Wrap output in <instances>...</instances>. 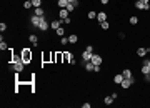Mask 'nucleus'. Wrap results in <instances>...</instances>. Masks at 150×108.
<instances>
[{
	"label": "nucleus",
	"instance_id": "obj_19",
	"mask_svg": "<svg viewBox=\"0 0 150 108\" xmlns=\"http://www.w3.org/2000/svg\"><path fill=\"white\" fill-rule=\"evenodd\" d=\"M67 3H68L67 0H58V7H60V9H65V7H67Z\"/></svg>",
	"mask_w": 150,
	"mask_h": 108
},
{
	"label": "nucleus",
	"instance_id": "obj_12",
	"mask_svg": "<svg viewBox=\"0 0 150 108\" xmlns=\"http://www.w3.org/2000/svg\"><path fill=\"white\" fill-rule=\"evenodd\" d=\"M97 20H98L100 23H102V22H105V20H107V13H105V12H100V13H97Z\"/></svg>",
	"mask_w": 150,
	"mask_h": 108
},
{
	"label": "nucleus",
	"instance_id": "obj_29",
	"mask_svg": "<svg viewBox=\"0 0 150 108\" xmlns=\"http://www.w3.org/2000/svg\"><path fill=\"white\" fill-rule=\"evenodd\" d=\"M60 42H62V45H67V43H68V38H67V37H62Z\"/></svg>",
	"mask_w": 150,
	"mask_h": 108
},
{
	"label": "nucleus",
	"instance_id": "obj_17",
	"mask_svg": "<svg viewBox=\"0 0 150 108\" xmlns=\"http://www.w3.org/2000/svg\"><path fill=\"white\" fill-rule=\"evenodd\" d=\"M103 103H105V105H112V103H113V98H112V95H110V97H105V100H103Z\"/></svg>",
	"mask_w": 150,
	"mask_h": 108
},
{
	"label": "nucleus",
	"instance_id": "obj_15",
	"mask_svg": "<svg viewBox=\"0 0 150 108\" xmlns=\"http://www.w3.org/2000/svg\"><path fill=\"white\" fill-rule=\"evenodd\" d=\"M33 13H35V15H38V17H43V15H45V13H43V10L40 9V7H35Z\"/></svg>",
	"mask_w": 150,
	"mask_h": 108
},
{
	"label": "nucleus",
	"instance_id": "obj_13",
	"mask_svg": "<svg viewBox=\"0 0 150 108\" xmlns=\"http://www.w3.org/2000/svg\"><path fill=\"white\" fill-rule=\"evenodd\" d=\"M147 53H149L147 48H139V50H137V55H139V57H145Z\"/></svg>",
	"mask_w": 150,
	"mask_h": 108
},
{
	"label": "nucleus",
	"instance_id": "obj_4",
	"mask_svg": "<svg viewBox=\"0 0 150 108\" xmlns=\"http://www.w3.org/2000/svg\"><path fill=\"white\" fill-rule=\"evenodd\" d=\"M40 18H42V17H38V15H35V13H33V15L30 17V23H32L33 27H38V23H40Z\"/></svg>",
	"mask_w": 150,
	"mask_h": 108
},
{
	"label": "nucleus",
	"instance_id": "obj_35",
	"mask_svg": "<svg viewBox=\"0 0 150 108\" xmlns=\"http://www.w3.org/2000/svg\"><path fill=\"white\" fill-rule=\"evenodd\" d=\"M100 2H102L103 5H107V3H108V0H100Z\"/></svg>",
	"mask_w": 150,
	"mask_h": 108
},
{
	"label": "nucleus",
	"instance_id": "obj_36",
	"mask_svg": "<svg viewBox=\"0 0 150 108\" xmlns=\"http://www.w3.org/2000/svg\"><path fill=\"white\" fill-rule=\"evenodd\" d=\"M142 2H143V3H149V2H150V0H142Z\"/></svg>",
	"mask_w": 150,
	"mask_h": 108
},
{
	"label": "nucleus",
	"instance_id": "obj_10",
	"mask_svg": "<svg viewBox=\"0 0 150 108\" xmlns=\"http://www.w3.org/2000/svg\"><path fill=\"white\" fill-rule=\"evenodd\" d=\"M68 13H70V12H68L67 9H60V12H58V15H60V20L67 18V17H68Z\"/></svg>",
	"mask_w": 150,
	"mask_h": 108
},
{
	"label": "nucleus",
	"instance_id": "obj_7",
	"mask_svg": "<svg viewBox=\"0 0 150 108\" xmlns=\"http://www.w3.org/2000/svg\"><path fill=\"white\" fill-rule=\"evenodd\" d=\"M150 72V65H149V60H143V65H142V73L145 75V73Z\"/></svg>",
	"mask_w": 150,
	"mask_h": 108
},
{
	"label": "nucleus",
	"instance_id": "obj_24",
	"mask_svg": "<svg viewBox=\"0 0 150 108\" xmlns=\"http://www.w3.org/2000/svg\"><path fill=\"white\" fill-rule=\"evenodd\" d=\"M65 9L68 10V12H72V10L75 9V5H74V3H70V2H68V3H67V7H65Z\"/></svg>",
	"mask_w": 150,
	"mask_h": 108
},
{
	"label": "nucleus",
	"instance_id": "obj_18",
	"mask_svg": "<svg viewBox=\"0 0 150 108\" xmlns=\"http://www.w3.org/2000/svg\"><path fill=\"white\" fill-rule=\"evenodd\" d=\"M68 42H70V43H77V42H78V37L77 35H70L68 37Z\"/></svg>",
	"mask_w": 150,
	"mask_h": 108
},
{
	"label": "nucleus",
	"instance_id": "obj_23",
	"mask_svg": "<svg viewBox=\"0 0 150 108\" xmlns=\"http://www.w3.org/2000/svg\"><path fill=\"white\" fill-rule=\"evenodd\" d=\"M32 5H33V7H40V5H42V0H32Z\"/></svg>",
	"mask_w": 150,
	"mask_h": 108
},
{
	"label": "nucleus",
	"instance_id": "obj_32",
	"mask_svg": "<svg viewBox=\"0 0 150 108\" xmlns=\"http://www.w3.org/2000/svg\"><path fill=\"white\" fill-rule=\"evenodd\" d=\"M0 48H2V50H7V43H5V42H2V43H0Z\"/></svg>",
	"mask_w": 150,
	"mask_h": 108
},
{
	"label": "nucleus",
	"instance_id": "obj_5",
	"mask_svg": "<svg viewBox=\"0 0 150 108\" xmlns=\"http://www.w3.org/2000/svg\"><path fill=\"white\" fill-rule=\"evenodd\" d=\"M135 7L140 9V10H149V3H143L142 0H137V2H135Z\"/></svg>",
	"mask_w": 150,
	"mask_h": 108
},
{
	"label": "nucleus",
	"instance_id": "obj_1",
	"mask_svg": "<svg viewBox=\"0 0 150 108\" xmlns=\"http://www.w3.org/2000/svg\"><path fill=\"white\" fill-rule=\"evenodd\" d=\"M38 30H42V32H47L48 28H50V25H48V22H47V18H45V15L40 18V23H38Z\"/></svg>",
	"mask_w": 150,
	"mask_h": 108
},
{
	"label": "nucleus",
	"instance_id": "obj_34",
	"mask_svg": "<svg viewBox=\"0 0 150 108\" xmlns=\"http://www.w3.org/2000/svg\"><path fill=\"white\" fill-rule=\"evenodd\" d=\"M62 22H64V23H67V25H68V23H70V18L67 17V18H64V20H62Z\"/></svg>",
	"mask_w": 150,
	"mask_h": 108
},
{
	"label": "nucleus",
	"instance_id": "obj_33",
	"mask_svg": "<svg viewBox=\"0 0 150 108\" xmlns=\"http://www.w3.org/2000/svg\"><path fill=\"white\" fill-rule=\"evenodd\" d=\"M94 72H97V73L100 72V65H95V67H94Z\"/></svg>",
	"mask_w": 150,
	"mask_h": 108
},
{
	"label": "nucleus",
	"instance_id": "obj_26",
	"mask_svg": "<svg viewBox=\"0 0 150 108\" xmlns=\"http://www.w3.org/2000/svg\"><path fill=\"white\" fill-rule=\"evenodd\" d=\"M137 22H139V18H137V17H130V23H132V25H137Z\"/></svg>",
	"mask_w": 150,
	"mask_h": 108
},
{
	"label": "nucleus",
	"instance_id": "obj_20",
	"mask_svg": "<svg viewBox=\"0 0 150 108\" xmlns=\"http://www.w3.org/2000/svg\"><path fill=\"white\" fill-rule=\"evenodd\" d=\"M30 7H33V5H32V0H25V2H23V9H30Z\"/></svg>",
	"mask_w": 150,
	"mask_h": 108
},
{
	"label": "nucleus",
	"instance_id": "obj_11",
	"mask_svg": "<svg viewBox=\"0 0 150 108\" xmlns=\"http://www.w3.org/2000/svg\"><path fill=\"white\" fill-rule=\"evenodd\" d=\"M84 67H85V70H87V72H94V63L92 62H84Z\"/></svg>",
	"mask_w": 150,
	"mask_h": 108
},
{
	"label": "nucleus",
	"instance_id": "obj_3",
	"mask_svg": "<svg viewBox=\"0 0 150 108\" xmlns=\"http://www.w3.org/2000/svg\"><path fill=\"white\" fill-rule=\"evenodd\" d=\"M12 70H17V72H22V70H23V63L20 62V60H17L15 63H12Z\"/></svg>",
	"mask_w": 150,
	"mask_h": 108
},
{
	"label": "nucleus",
	"instance_id": "obj_28",
	"mask_svg": "<svg viewBox=\"0 0 150 108\" xmlns=\"http://www.w3.org/2000/svg\"><path fill=\"white\" fill-rule=\"evenodd\" d=\"M95 17H97V13H95L94 10H92V12H88V18H92V20H94Z\"/></svg>",
	"mask_w": 150,
	"mask_h": 108
},
{
	"label": "nucleus",
	"instance_id": "obj_2",
	"mask_svg": "<svg viewBox=\"0 0 150 108\" xmlns=\"http://www.w3.org/2000/svg\"><path fill=\"white\" fill-rule=\"evenodd\" d=\"M90 62L94 63V65H102V57H100V55L98 53H92V58H90Z\"/></svg>",
	"mask_w": 150,
	"mask_h": 108
},
{
	"label": "nucleus",
	"instance_id": "obj_30",
	"mask_svg": "<svg viewBox=\"0 0 150 108\" xmlns=\"http://www.w3.org/2000/svg\"><path fill=\"white\" fill-rule=\"evenodd\" d=\"M85 50H87V52H90V53H94V47H92V45H87Z\"/></svg>",
	"mask_w": 150,
	"mask_h": 108
},
{
	"label": "nucleus",
	"instance_id": "obj_27",
	"mask_svg": "<svg viewBox=\"0 0 150 108\" xmlns=\"http://www.w3.org/2000/svg\"><path fill=\"white\" fill-rule=\"evenodd\" d=\"M5 30H7V25H5V23H3V22H2V23H0V32H2V33H3V32H5Z\"/></svg>",
	"mask_w": 150,
	"mask_h": 108
},
{
	"label": "nucleus",
	"instance_id": "obj_31",
	"mask_svg": "<svg viewBox=\"0 0 150 108\" xmlns=\"http://www.w3.org/2000/svg\"><path fill=\"white\" fill-rule=\"evenodd\" d=\"M67 2H70V3H74V5H75V9L78 7V0H67Z\"/></svg>",
	"mask_w": 150,
	"mask_h": 108
},
{
	"label": "nucleus",
	"instance_id": "obj_14",
	"mask_svg": "<svg viewBox=\"0 0 150 108\" xmlns=\"http://www.w3.org/2000/svg\"><path fill=\"white\" fill-rule=\"evenodd\" d=\"M122 80H123V75H122V73H118V75H115V78H113V81H115V83H118V85L122 83Z\"/></svg>",
	"mask_w": 150,
	"mask_h": 108
},
{
	"label": "nucleus",
	"instance_id": "obj_6",
	"mask_svg": "<svg viewBox=\"0 0 150 108\" xmlns=\"http://www.w3.org/2000/svg\"><path fill=\"white\" fill-rule=\"evenodd\" d=\"M65 62H70V65H75L74 53H70V52H65Z\"/></svg>",
	"mask_w": 150,
	"mask_h": 108
},
{
	"label": "nucleus",
	"instance_id": "obj_8",
	"mask_svg": "<svg viewBox=\"0 0 150 108\" xmlns=\"http://www.w3.org/2000/svg\"><path fill=\"white\" fill-rule=\"evenodd\" d=\"M62 23H64L62 20H54V22L50 23V27L54 28V30H57V28H60V27H62Z\"/></svg>",
	"mask_w": 150,
	"mask_h": 108
},
{
	"label": "nucleus",
	"instance_id": "obj_9",
	"mask_svg": "<svg viewBox=\"0 0 150 108\" xmlns=\"http://www.w3.org/2000/svg\"><path fill=\"white\" fill-rule=\"evenodd\" d=\"M90 58H92V53L85 50L84 53H82V62H90Z\"/></svg>",
	"mask_w": 150,
	"mask_h": 108
},
{
	"label": "nucleus",
	"instance_id": "obj_21",
	"mask_svg": "<svg viewBox=\"0 0 150 108\" xmlns=\"http://www.w3.org/2000/svg\"><path fill=\"white\" fill-rule=\"evenodd\" d=\"M28 40H30L33 45H37V40H38V38H37V35H30V37H28Z\"/></svg>",
	"mask_w": 150,
	"mask_h": 108
},
{
	"label": "nucleus",
	"instance_id": "obj_16",
	"mask_svg": "<svg viewBox=\"0 0 150 108\" xmlns=\"http://www.w3.org/2000/svg\"><path fill=\"white\" fill-rule=\"evenodd\" d=\"M123 78H132V77H133V75H132V70H129V68H127V70H123Z\"/></svg>",
	"mask_w": 150,
	"mask_h": 108
},
{
	"label": "nucleus",
	"instance_id": "obj_25",
	"mask_svg": "<svg viewBox=\"0 0 150 108\" xmlns=\"http://www.w3.org/2000/svg\"><path fill=\"white\" fill-rule=\"evenodd\" d=\"M100 27H102L103 30H107V28L110 27V25H108V22H107V20H105V22H102V23H100Z\"/></svg>",
	"mask_w": 150,
	"mask_h": 108
},
{
	"label": "nucleus",
	"instance_id": "obj_22",
	"mask_svg": "<svg viewBox=\"0 0 150 108\" xmlns=\"http://www.w3.org/2000/svg\"><path fill=\"white\" fill-rule=\"evenodd\" d=\"M55 32H57V35H60V37H64V33H65V30H64L62 27H60V28H57Z\"/></svg>",
	"mask_w": 150,
	"mask_h": 108
}]
</instances>
